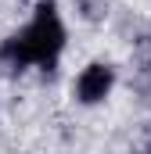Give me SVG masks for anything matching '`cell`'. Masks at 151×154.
<instances>
[{
	"label": "cell",
	"instance_id": "cell-1",
	"mask_svg": "<svg viewBox=\"0 0 151 154\" xmlns=\"http://www.w3.org/2000/svg\"><path fill=\"white\" fill-rule=\"evenodd\" d=\"M61 47H65V25H61L54 4L47 0V4H40L36 18L0 47V61H4L7 68L54 65V57L61 54Z\"/></svg>",
	"mask_w": 151,
	"mask_h": 154
},
{
	"label": "cell",
	"instance_id": "cell-2",
	"mask_svg": "<svg viewBox=\"0 0 151 154\" xmlns=\"http://www.w3.org/2000/svg\"><path fill=\"white\" fill-rule=\"evenodd\" d=\"M112 82H115V72L108 65H90V68L79 75V82H76V97H79L83 104H97V100L108 97Z\"/></svg>",
	"mask_w": 151,
	"mask_h": 154
}]
</instances>
